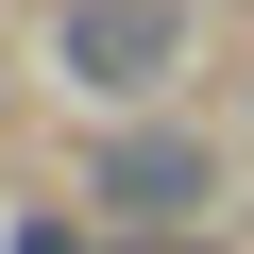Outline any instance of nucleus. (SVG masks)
<instances>
[{"label": "nucleus", "instance_id": "obj_1", "mask_svg": "<svg viewBox=\"0 0 254 254\" xmlns=\"http://www.w3.org/2000/svg\"><path fill=\"white\" fill-rule=\"evenodd\" d=\"M68 68L85 85H170L187 68V17L170 0H68Z\"/></svg>", "mask_w": 254, "mask_h": 254}, {"label": "nucleus", "instance_id": "obj_2", "mask_svg": "<svg viewBox=\"0 0 254 254\" xmlns=\"http://www.w3.org/2000/svg\"><path fill=\"white\" fill-rule=\"evenodd\" d=\"M220 170H203V136H119L102 153V203H136V220H187Z\"/></svg>", "mask_w": 254, "mask_h": 254}]
</instances>
